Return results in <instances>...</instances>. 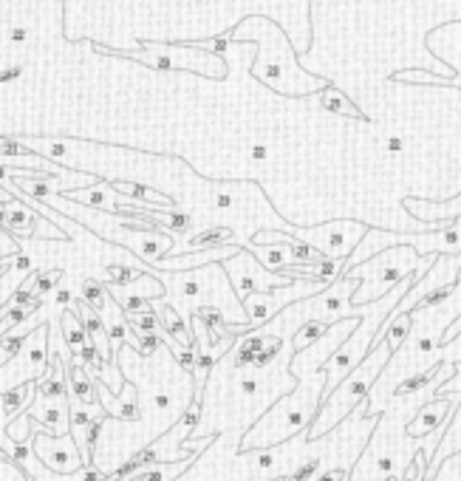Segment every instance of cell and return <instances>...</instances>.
<instances>
[{
	"label": "cell",
	"mask_w": 461,
	"mask_h": 481,
	"mask_svg": "<svg viewBox=\"0 0 461 481\" xmlns=\"http://www.w3.org/2000/svg\"><path fill=\"white\" fill-rule=\"evenodd\" d=\"M226 40L235 43H255L258 46V57L252 60L249 71L258 83L269 85L277 94L286 97H303V94H320L329 88L326 77L309 74L297 60L294 46H289V40L283 37L280 26L263 15H252L244 23H238Z\"/></svg>",
	"instance_id": "6da1fadb"
},
{
	"label": "cell",
	"mask_w": 461,
	"mask_h": 481,
	"mask_svg": "<svg viewBox=\"0 0 461 481\" xmlns=\"http://www.w3.org/2000/svg\"><path fill=\"white\" fill-rule=\"evenodd\" d=\"M391 357H394V351L385 346V340L376 334L373 346H371V354L323 399V405L317 410V419L312 425V436H323V433L334 431L345 419L348 410H354L362 399H368L376 377L385 371V365H391Z\"/></svg>",
	"instance_id": "7a4b0ae2"
},
{
	"label": "cell",
	"mask_w": 461,
	"mask_h": 481,
	"mask_svg": "<svg viewBox=\"0 0 461 481\" xmlns=\"http://www.w3.org/2000/svg\"><path fill=\"white\" fill-rule=\"evenodd\" d=\"M125 60H139L144 65H156L159 71H201L204 77L221 80L226 74V60L221 54L204 51L198 43H153L142 40V51L125 54Z\"/></svg>",
	"instance_id": "3957f363"
},
{
	"label": "cell",
	"mask_w": 461,
	"mask_h": 481,
	"mask_svg": "<svg viewBox=\"0 0 461 481\" xmlns=\"http://www.w3.org/2000/svg\"><path fill=\"white\" fill-rule=\"evenodd\" d=\"M32 422H34V419H32ZM32 445H34V453L40 456L43 467L51 470V473H57V475L85 470L83 456H80V447L74 445V436H71V433H65V436H51V433H46V431L40 433L37 425H34V439H32Z\"/></svg>",
	"instance_id": "277c9868"
},
{
	"label": "cell",
	"mask_w": 461,
	"mask_h": 481,
	"mask_svg": "<svg viewBox=\"0 0 461 481\" xmlns=\"http://www.w3.org/2000/svg\"><path fill=\"white\" fill-rule=\"evenodd\" d=\"M455 399H461V396H444V399H430L419 414H416V419L408 425V436H413V439H425V436H430V433H436L439 428H441V422L453 414V405H455Z\"/></svg>",
	"instance_id": "5b68a950"
},
{
	"label": "cell",
	"mask_w": 461,
	"mask_h": 481,
	"mask_svg": "<svg viewBox=\"0 0 461 481\" xmlns=\"http://www.w3.org/2000/svg\"><path fill=\"white\" fill-rule=\"evenodd\" d=\"M411 331H413V314H411V312H397V309H394L385 320H382V326H379V337L385 340V346H388L394 354L408 342Z\"/></svg>",
	"instance_id": "8992f818"
},
{
	"label": "cell",
	"mask_w": 461,
	"mask_h": 481,
	"mask_svg": "<svg viewBox=\"0 0 461 481\" xmlns=\"http://www.w3.org/2000/svg\"><path fill=\"white\" fill-rule=\"evenodd\" d=\"M331 326H334V323H323V320H309V323H303V326L297 328V334H294V354H300V351H305V349L317 346V342H320L326 334H331Z\"/></svg>",
	"instance_id": "52a82bcc"
},
{
	"label": "cell",
	"mask_w": 461,
	"mask_h": 481,
	"mask_svg": "<svg viewBox=\"0 0 461 481\" xmlns=\"http://www.w3.org/2000/svg\"><path fill=\"white\" fill-rule=\"evenodd\" d=\"M68 393H74V399L80 402V407H88V405H94V385H91V379H88V374L80 368V365H74V368H68Z\"/></svg>",
	"instance_id": "ba28073f"
},
{
	"label": "cell",
	"mask_w": 461,
	"mask_h": 481,
	"mask_svg": "<svg viewBox=\"0 0 461 481\" xmlns=\"http://www.w3.org/2000/svg\"><path fill=\"white\" fill-rule=\"evenodd\" d=\"M320 99H323V108L326 111H331V113H337V116H351V119H365L362 113H359V108H354V102H348L337 88H326V91H320Z\"/></svg>",
	"instance_id": "9c48e42d"
},
{
	"label": "cell",
	"mask_w": 461,
	"mask_h": 481,
	"mask_svg": "<svg viewBox=\"0 0 461 481\" xmlns=\"http://www.w3.org/2000/svg\"><path fill=\"white\" fill-rule=\"evenodd\" d=\"M439 368H441V363H433V365H430L427 371H422V374H413L411 379H405V382H402V385L397 388V393H399V396H405V393H413V391H422L425 385H430V379L436 377V371H439Z\"/></svg>",
	"instance_id": "30bf717a"
},
{
	"label": "cell",
	"mask_w": 461,
	"mask_h": 481,
	"mask_svg": "<svg viewBox=\"0 0 461 481\" xmlns=\"http://www.w3.org/2000/svg\"><path fill=\"white\" fill-rule=\"evenodd\" d=\"M229 238H233V232H229V230H207V232H201V235H195V238H193V246H201V249H218V246H223Z\"/></svg>",
	"instance_id": "8fae6325"
},
{
	"label": "cell",
	"mask_w": 461,
	"mask_h": 481,
	"mask_svg": "<svg viewBox=\"0 0 461 481\" xmlns=\"http://www.w3.org/2000/svg\"><path fill=\"white\" fill-rule=\"evenodd\" d=\"M433 388H436V391H433V399H444V396H450V393H458V396H461V363L453 365V379H450V382L433 385Z\"/></svg>",
	"instance_id": "7c38bea8"
},
{
	"label": "cell",
	"mask_w": 461,
	"mask_h": 481,
	"mask_svg": "<svg viewBox=\"0 0 461 481\" xmlns=\"http://www.w3.org/2000/svg\"><path fill=\"white\" fill-rule=\"evenodd\" d=\"M320 467H323V459H312V461H305V464H300L286 481H315V475L320 473Z\"/></svg>",
	"instance_id": "4fadbf2b"
},
{
	"label": "cell",
	"mask_w": 461,
	"mask_h": 481,
	"mask_svg": "<svg viewBox=\"0 0 461 481\" xmlns=\"http://www.w3.org/2000/svg\"><path fill=\"white\" fill-rule=\"evenodd\" d=\"M433 207H439V218H436V224H450V218L455 216H461V193L453 198V201H447V204H433Z\"/></svg>",
	"instance_id": "5bb4252c"
},
{
	"label": "cell",
	"mask_w": 461,
	"mask_h": 481,
	"mask_svg": "<svg viewBox=\"0 0 461 481\" xmlns=\"http://www.w3.org/2000/svg\"><path fill=\"white\" fill-rule=\"evenodd\" d=\"M0 481H26L20 467L12 461H0Z\"/></svg>",
	"instance_id": "9a60e30c"
},
{
	"label": "cell",
	"mask_w": 461,
	"mask_h": 481,
	"mask_svg": "<svg viewBox=\"0 0 461 481\" xmlns=\"http://www.w3.org/2000/svg\"><path fill=\"white\" fill-rule=\"evenodd\" d=\"M83 292H85V303H91V306H99L102 303V292H99L97 284H85Z\"/></svg>",
	"instance_id": "2e32d148"
},
{
	"label": "cell",
	"mask_w": 461,
	"mask_h": 481,
	"mask_svg": "<svg viewBox=\"0 0 461 481\" xmlns=\"http://www.w3.org/2000/svg\"><path fill=\"white\" fill-rule=\"evenodd\" d=\"M258 388H261V379H258V377H247V379H241V391H244L247 396H255V393H258Z\"/></svg>",
	"instance_id": "e0dca14e"
},
{
	"label": "cell",
	"mask_w": 461,
	"mask_h": 481,
	"mask_svg": "<svg viewBox=\"0 0 461 481\" xmlns=\"http://www.w3.org/2000/svg\"><path fill=\"white\" fill-rule=\"evenodd\" d=\"M233 204H235L233 193H218V195H215V207H221V210H226V207H233Z\"/></svg>",
	"instance_id": "ac0fdd59"
},
{
	"label": "cell",
	"mask_w": 461,
	"mask_h": 481,
	"mask_svg": "<svg viewBox=\"0 0 461 481\" xmlns=\"http://www.w3.org/2000/svg\"><path fill=\"white\" fill-rule=\"evenodd\" d=\"M458 331H461V317H458V320H455V323H453V326L444 331V337H441V346H447V342H453V337H455Z\"/></svg>",
	"instance_id": "d6986e66"
},
{
	"label": "cell",
	"mask_w": 461,
	"mask_h": 481,
	"mask_svg": "<svg viewBox=\"0 0 461 481\" xmlns=\"http://www.w3.org/2000/svg\"><path fill=\"white\" fill-rule=\"evenodd\" d=\"M402 148H405V142L399 139V136H391V139L385 142V151L388 153H402Z\"/></svg>",
	"instance_id": "ffe728a7"
},
{
	"label": "cell",
	"mask_w": 461,
	"mask_h": 481,
	"mask_svg": "<svg viewBox=\"0 0 461 481\" xmlns=\"http://www.w3.org/2000/svg\"><path fill=\"white\" fill-rule=\"evenodd\" d=\"M170 402H173V399H170V393H165V391L153 396V405H156L159 410H167V407H170Z\"/></svg>",
	"instance_id": "44dd1931"
},
{
	"label": "cell",
	"mask_w": 461,
	"mask_h": 481,
	"mask_svg": "<svg viewBox=\"0 0 461 481\" xmlns=\"http://www.w3.org/2000/svg\"><path fill=\"white\" fill-rule=\"evenodd\" d=\"M249 156H252V159H255V162H263V159H266V156H269V151H266V148H263V145H255V148H252V151H249Z\"/></svg>",
	"instance_id": "7402d4cb"
},
{
	"label": "cell",
	"mask_w": 461,
	"mask_h": 481,
	"mask_svg": "<svg viewBox=\"0 0 461 481\" xmlns=\"http://www.w3.org/2000/svg\"><path fill=\"white\" fill-rule=\"evenodd\" d=\"M68 298H71L68 292H60V295H57V300H60V303H68Z\"/></svg>",
	"instance_id": "603a6c76"
}]
</instances>
